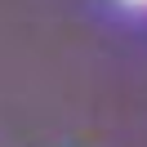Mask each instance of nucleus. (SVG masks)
I'll return each instance as SVG.
<instances>
[{"label":"nucleus","mask_w":147,"mask_h":147,"mask_svg":"<svg viewBox=\"0 0 147 147\" xmlns=\"http://www.w3.org/2000/svg\"><path fill=\"white\" fill-rule=\"evenodd\" d=\"M125 5H147V0H125Z\"/></svg>","instance_id":"nucleus-1"}]
</instances>
